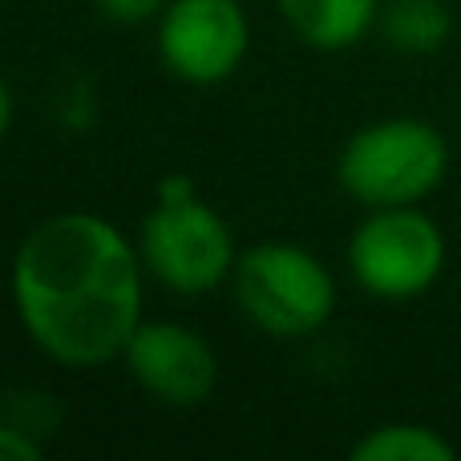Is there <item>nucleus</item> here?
Segmentation results:
<instances>
[{
  "label": "nucleus",
  "instance_id": "f257e3e1",
  "mask_svg": "<svg viewBox=\"0 0 461 461\" xmlns=\"http://www.w3.org/2000/svg\"><path fill=\"white\" fill-rule=\"evenodd\" d=\"M142 251L110 219L61 211L21 239L8 271L29 340L65 368H102L142 324Z\"/></svg>",
  "mask_w": 461,
  "mask_h": 461
},
{
  "label": "nucleus",
  "instance_id": "f03ea898",
  "mask_svg": "<svg viewBox=\"0 0 461 461\" xmlns=\"http://www.w3.org/2000/svg\"><path fill=\"white\" fill-rule=\"evenodd\" d=\"M446 134L421 118H384L357 130L336 162L340 186L368 211L417 207L446 183Z\"/></svg>",
  "mask_w": 461,
  "mask_h": 461
},
{
  "label": "nucleus",
  "instance_id": "7ed1b4c3",
  "mask_svg": "<svg viewBox=\"0 0 461 461\" xmlns=\"http://www.w3.org/2000/svg\"><path fill=\"white\" fill-rule=\"evenodd\" d=\"M235 300L259 332L276 340H303L336 312V279L324 259L295 243H255L235 259Z\"/></svg>",
  "mask_w": 461,
  "mask_h": 461
},
{
  "label": "nucleus",
  "instance_id": "20e7f679",
  "mask_svg": "<svg viewBox=\"0 0 461 461\" xmlns=\"http://www.w3.org/2000/svg\"><path fill=\"white\" fill-rule=\"evenodd\" d=\"M138 251L154 279L183 295L215 292L239 259L227 219L199 194L154 203V211L142 219Z\"/></svg>",
  "mask_w": 461,
  "mask_h": 461
},
{
  "label": "nucleus",
  "instance_id": "39448f33",
  "mask_svg": "<svg viewBox=\"0 0 461 461\" xmlns=\"http://www.w3.org/2000/svg\"><path fill=\"white\" fill-rule=\"evenodd\" d=\"M348 271L376 300H413L446 271V235L421 207H376L348 239Z\"/></svg>",
  "mask_w": 461,
  "mask_h": 461
},
{
  "label": "nucleus",
  "instance_id": "423d86ee",
  "mask_svg": "<svg viewBox=\"0 0 461 461\" xmlns=\"http://www.w3.org/2000/svg\"><path fill=\"white\" fill-rule=\"evenodd\" d=\"M251 49V21L239 0H167L158 57L186 86H219Z\"/></svg>",
  "mask_w": 461,
  "mask_h": 461
},
{
  "label": "nucleus",
  "instance_id": "0eeeda50",
  "mask_svg": "<svg viewBox=\"0 0 461 461\" xmlns=\"http://www.w3.org/2000/svg\"><path fill=\"white\" fill-rule=\"evenodd\" d=\"M126 368L158 405L199 409L219 389V352L178 320H142L126 344Z\"/></svg>",
  "mask_w": 461,
  "mask_h": 461
},
{
  "label": "nucleus",
  "instance_id": "6e6552de",
  "mask_svg": "<svg viewBox=\"0 0 461 461\" xmlns=\"http://www.w3.org/2000/svg\"><path fill=\"white\" fill-rule=\"evenodd\" d=\"M276 5L295 37L320 53L352 49L381 21V0H276Z\"/></svg>",
  "mask_w": 461,
  "mask_h": 461
},
{
  "label": "nucleus",
  "instance_id": "1a4fd4ad",
  "mask_svg": "<svg viewBox=\"0 0 461 461\" xmlns=\"http://www.w3.org/2000/svg\"><path fill=\"white\" fill-rule=\"evenodd\" d=\"M381 32L397 53L429 57L446 49L454 32V13L446 0H389L381 5Z\"/></svg>",
  "mask_w": 461,
  "mask_h": 461
},
{
  "label": "nucleus",
  "instance_id": "9d476101",
  "mask_svg": "<svg viewBox=\"0 0 461 461\" xmlns=\"http://www.w3.org/2000/svg\"><path fill=\"white\" fill-rule=\"evenodd\" d=\"M454 454L457 449L438 429L413 421L376 425L352 446L357 461H454Z\"/></svg>",
  "mask_w": 461,
  "mask_h": 461
},
{
  "label": "nucleus",
  "instance_id": "9b49d317",
  "mask_svg": "<svg viewBox=\"0 0 461 461\" xmlns=\"http://www.w3.org/2000/svg\"><path fill=\"white\" fill-rule=\"evenodd\" d=\"M45 449L29 429L13 421H0V461H41Z\"/></svg>",
  "mask_w": 461,
  "mask_h": 461
},
{
  "label": "nucleus",
  "instance_id": "f8f14e48",
  "mask_svg": "<svg viewBox=\"0 0 461 461\" xmlns=\"http://www.w3.org/2000/svg\"><path fill=\"white\" fill-rule=\"evenodd\" d=\"M97 8H102L113 24H146V21H154V16H162L167 0H97Z\"/></svg>",
  "mask_w": 461,
  "mask_h": 461
},
{
  "label": "nucleus",
  "instance_id": "ddd939ff",
  "mask_svg": "<svg viewBox=\"0 0 461 461\" xmlns=\"http://www.w3.org/2000/svg\"><path fill=\"white\" fill-rule=\"evenodd\" d=\"M191 194H199V191H194V183L183 175V170H178V175H167L158 183V199H167V203L170 199H191Z\"/></svg>",
  "mask_w": 461,
  "mask_h": 461
},
{
  "label": "nucleus",
  "instance_id": "4468645a",
  "mask_svg": "<svg viewBox=\"0 0 461 461\" xmlns=\"http://www.w3.org/2000/svg\"><path fill=\"white\" fill-rule=\"evenodd\" d=\"M8 126H13V94H8V86L0 81V142H5Z\"/></svg>",
  "mask_w": 461,
  "mask_h": 461
}]
</instances>
